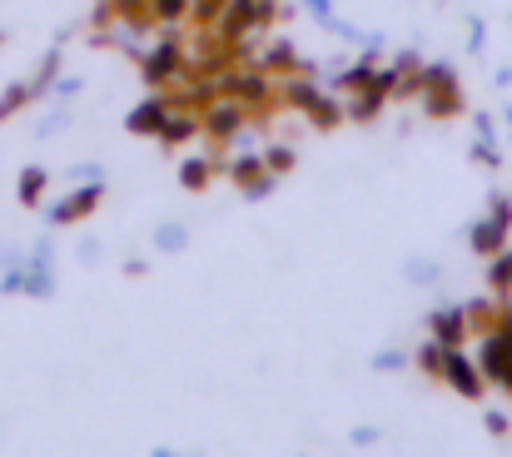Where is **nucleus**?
Listing matches in <instances>:
<instances>
[{
    "label": "nucleus",
    "instance_id": "f257e3e1",
    "mask_svg": "<svg viewBox=\"0 0 512 457\" xmlns=\"http://www.w3.org/2000/svg\"><path fill=\"white\" fill-rule=\"evenodd\" d=\"M219 90H224L229 100H239L249 115H269V110H279V80H274V75H264L259 65H254V70H244V60H239L234 70H224V75H219Z\"/></svg>",
    "mask_w": 512,
    "mask_h": 457
},
{
    "label": "nucleus",
    "instance_id": "f03ea898",
    "mask_svg": "<svg viewBox=\"0 0 512 457\" xmlns=\"http://www.w3.org/2000/svg\"><path fill=\"white\" fill-rule=\"evenodd\" d=\"M423 105H428V115L433 120H453L458 110H463V95H458V80H453V70H443V65H423Z\"/></svg>",
    "mask_w": 512,
    "mask_h": 457
},
{
    "label": "nucleus",
    "instance_id": "7ed1b4c3",
    "mask_svg": "<svg viewBox=\"0 0 512 457\" xmlns=\"http://www.w3.org/2000/svg\"><path fill=\"white\" fill-rule=\"evenodd\" d=\"M184 75H189V55L174 45V40H165V45H155L150 55H145V85H184Z\"/></svg>",
    "mask_w": 512,
    "mask_h": 457
},
{
    "label": "nucleus",
    "instance_id": "20e7f679",
    "mask_svg": "<svg viewBox=\"0 0 512 457\" xmlns=\"http://www.w3.org/2000/svg\"><path fill=\"white\" fill-rule=\"evenodd\" d=\"M229 174H234V184H239V189H244L249 199L269 194V189H274V179H279V174H269L264 154H239V159L229 164Z\"/></svg>",
    "mask_w": 512,
    "mask_h": 457
},
{
    "label": "nucleus",
    "instance_id": "39448f33",
    "mask_svg": "<svg viewBox=\"0 0 512 457\" xmlns=\"http://www.w3.org/2000/svg\"><path fill=\"white\" fill-rule=\"evenodd\" d=\"M508 224H512V204L508 199H493V219L473 229V249H478V254H488V259H493V254H503Z\"/></svg>",
    "mask_w": 512,
    "mask_h": 457
},
{
    "label": "nucleus",
    "instance_id": "423d86ee",
    "mask_svg": "<svg viewBox=\"0 0 512 457\" xmlns=\"http://www.w3.org/2000/svg\"><path fill=\"white\" fill-rule=\"evenodd\" d=\"M170 110H174V95H150V100L130 115V135H160L165 120H170Z\"/></svg>",
    "mask_w": 512,
    "mask_h": 457
},
{
    "label": "nucleus",
    "instance_id": "0eeeda50",
    "mask_svg": "<svg viewBox=\"0 0 512 457\" xmlns=\"http://www.w3.org/2000/svg\"><path fill=\"white\" fill-rule=\"evenodd\" d=\"M443 378H448L463 398H483V378H478V368H473L458 348H448V358H443Z\"/></svg>",
    "mask_w": 512,
    "mask_h": 457
},
{
    "label": "nucleus",
    "instance_id": "6e6552de",
    "mask_svg": "<svg viewBox=\"0 0 512 457\" xmlns=\"http://www.w3.org/2000/svg\"><path fill=\"white\" fill-rule=\"evenodd\" d=\"M314 100H319V85H314L304 70L279 75V105H284V110H309Z\"/></svg>",
    "mask_w": 512,
    "mask_h": 457
},
{
    "label": "nucleus",
    "instance_id": "1a4fd4ad",
    "mask_svg": "<svg viewBox=\"0 0 512 457\" xmlns=\"http://www.w3.org/2000/svg\"><path fill=\"white\" fill-rule=\"evenodd\" d=\"M388 100H393V95H388L378 80H368L363 90H353V100H348L343 110H348V120H363V125H368V120H378V110H383Z\"/></svg>",
    "mask_w": 512,
    "mask_h": 457
},
{
    "label": "nucleus",
    "instance_id": "9d476101",
    "mask_svg": "<svg viewBox=\"0 0 512 457\" xmlns=\"http://www.w3.org/2000/svg\"><path fill=\"white\" fill-rule=\"evenodd\" d=\"M428 328H433V338L438 343H448V348H458L468 333H473V323H468V308H448V313H433L428 318Z\"/></svg>",
    "mask_w": 512,
    "mask_h": 457
},
{
    "label": "nucleus",
    "instance_id": "9b49d317",
    "mask_svg": "<svg viewBox=\"0 0 512 457\" xmlns=\"http://www.w3.org/2000/svg\"><path fill=\"white\" fill-rule=\"evenodd\" d=\"M199 130H204V125H199V115H194V110H179V115L170 110V120H165V130H160L155 140H160L165 150H179V145H189Z\"/></svg>",
    "mask_w": 512,
    "mask_h": 457
},
{
    "label": "nucleus",
    "instance_id": "f8f14e48",
    "mask_svg": "<svg viewBox=\"0 0 512 457\" xmlns=\"http://www.w3.org/2000/svg\"><path fill=\"white\" fill-rule=\"evenodd\" d=\"M259 70H264V75H274V80H279V75H294V70H299V55H294V45H289V40H274V45H264V55H259Z\"/></svg>",
    "mask_w": 512,
    "mask_h": 457
},
{
    "label": "nucleus",
    "instance_id": "ddd939ff",
    "mask_svg": "<svg viewBox=\"0 0 512 457\" xmlns=\"http://www.w3.org/2000/svg\"><path fill=\"white\" fill-rule=\"evenodd\" d=\"M304 115H309V125H314V130H339L343 120H348V110H343L334 95H319V100H314Z\"/></svg>",
    "mask_w": 512,
    "mask_h": 457
},
{
    "label": "nucleus",
    "instance_id": "4468645a",
    "mask_svg": "<svg viewBox=\"0 0 512 457\" xmlns=\"http://www.w3.org/2000/svg\"><path fill=\"white\" fill-rule=\"evenodd\" d=\"M100 204V184H90V189H80V194H70L60 209H55V224H75V219H85L90 209Z\"/></svg>",
    "mask_w": 512,
    "mask_h": 457
},
{
    "label": "nucleus",
    "instance_id": "2eb2a0df",
    "mask_svg": "<svg viewBox=\"0 0 512 457\" xmlns=\"http://www.w3.org/2000/svg\"><path fill=\"white\" fill-rule=\"evenodd\" d=\"M488 284H493V294H498V299H508V294H512V254H508V249H503V254H493Z\"/></svg>",
    "mask_w": 512,
    "mask_h": 457
},
{
    "label": "nucleus",
    "instance_id": "dca6fc26",
    "mask_svg": "<svg viewBox=\"0 0 512 457\" xmlns=\"http://www.w3.org/2000/svg\"><path fill=\"white\" fill-rule=\"evenodd\" d=\"M219 15H224V0H189V20H194L199 30L219 25Z\"/></svg>",
    "mask_w": 512,
    "mask_h": 457
},
{
    "label": "nucleus",
    "instance_id": "f3484780",
    "mask_svg": "<svg viewBox=\"0 0 512 457\" xmlns=\"http://www.w3.org/2000/svg\"><path fill=\"white\" fill-rule=\"evenodd\" d=\"M179 179H184V189H204V184L214 179V159H189Z\"/></svg>",
    "mask_w": 512,
    "mask_h": 457
},
{
    "label": "nucleus",
    "instance_id": "a211bd4d",
    "mask_svg": "<svg viewBox=\"0 0 512 457\" xmlns=\"http://www.w3.org/2000/svg\"><path fill=\"white\" fill-rule=\"evenodd\" d=\"M443 358H448V343H438V338H433V343L418 353V368H423L428 378H443Z\"/></svg>",
    "mask_w": 512,
    "mask_h": 457
},
{
    "label": "nucleus",
    "instance_id": "6ab92c4d",
    "mask_svg": "<svg viewBox=\"0 0 512 457\" xmlns=\"http://www.w3.org/2000/svg\"><path fill=\"white\" fill-rule=\"evenodd\" d=\"M40 194H45V169H25V179H20V204H40Z\"/></svg>",
    "mask_w": 512,
    "mask_h": 457
},
{
    "label": "nucleus",
    "instance_id": "aec40b11",
    "mask_svg": "<svg viewBox=\"0 0 512 457\" xmlns=\"http://www.w3.org/2000/svg\"><path fill=\"white\" fill-rule=\"evenodd\" d=\"M264 164H269V174H289V169H294V150H289V145H269V150H264Z\"/></svg>",
    "mask_w": 512,
    "mask_h": 457
},
{
    "label": "nucleus",
    "instance_id": "412c9836",
    "mask_svg": "<svg viewBox=\"0 0 512 457\" xmlns=\"http://www.w3.org/2000/svg\"><path fill=\"white\" fill-rule=\"evenodd\" d=\"M368 80H373V65L363 60V65H353V70H343V75H339V90H348V95H353V90H363Z\"/></svg>",
    "mask_w": 512,
    "mask_h": 457
},
{
    "label": "nucleus",
    "instance_id": "4be33fe9",
    "mask_svg": "<svg viewBox=\"0 0 512 457\" xmlns=\"http://www.w3.org/2000/svg\"><path fill=\"white\" fill-rule=\"evenodd\" d=\"M150 15L155 20H184L189 15V0H150Z\"/></svg>",
    "mask_w": 512,
    "mask_h": 457
},
{
    "label": "nucleus",
    "instance_id": "5701e85b",
    "mask_svg": "<svg viewBox=\"0 0 512 457\" xmlns=\"http://www.w3.org/2000/svg\"><path fill=\"white\" fill-rule=\"evenodd\" d=\"M35 95H30V85H20V90H10V100H0V120H10L20 105H30Z\"/></svg>",
    "mask_w": 512,
    "mask_h": 457
},
{
    "label": "nucleus",
    "instance_id": "b1692460",
    "mask_svg": "<svg viewBox=\"0 0 512 457\" xmlns=\"http://www.w3.org/2000/svg\"><path fill=\"white\" fill-rule=\"evenodd\" d=\"M503 388H508V393H512V363H508V373H503Z\"/></svg>",
    "mask_w": 512,
    "mask_h": 457
}]
</instances>
